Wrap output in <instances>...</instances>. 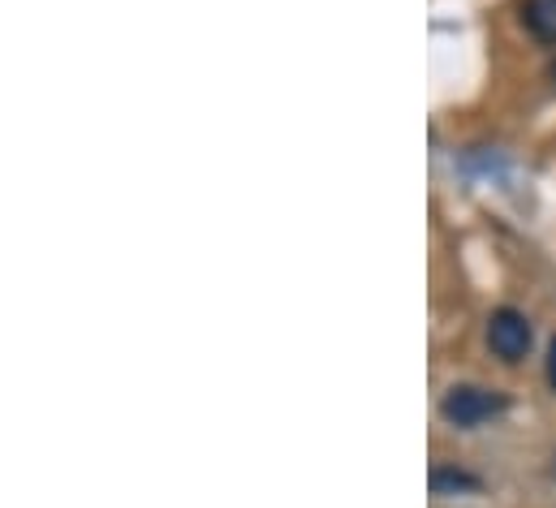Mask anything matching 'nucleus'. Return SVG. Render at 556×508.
Masks as SVG:
<instances>
[{"label": "nucleus", "mask_w": 556, "mask_h": 508, "mask_svg": "<svg viewBox=\"0 0 556 508\" xmlns=\"http://www.w3.org/2000/svg\"><path fill=\"white\" fill-rule=\"evenodd\" d=\"M440 414H444V422L470 431V427H483V422L501 418V414H505V396L492 392V388H453V392L440 401Z\"/></svg>", "instance_id": "nucleus-1"}, {"label": "nucleus", "mask_w": 556, "mask_h": 508, "mask_svg": "<svg viewBox=\"0 0 556 508\" xmlns=\"http://www.w3.org/2000/svg\"><path fill=\"white\" fill-rule=\"evenodd\" d=\"M531 323H527V315L522 310H514V306H505V310H496L492 319H488V345H492V354L501 358V363H522L527 354H531Z\"/></svg>", "instance_id": "nucleus-2"}, {"label": "nucleus", "mask_w": 556, "mask_h": 508, "mask_svg": "<svg viewBox=\"0 0 556 508\" xmlns=\"http://www.w3.org/2000/svg\"><path fill=\"white\" fill-rule=\"evenodd\" d=\"M522 22L535 39L556 43V0H522Z\"/></svg>", "instance_id": "nucleus-3"}, {"label": "nucleus", "mask_w": 556, "mask_h": 508, "mask_svg": "<svg viewBox=\"0 0 556 508\" xmlns=\"http://www.w3.org/2000/svg\"><path fill=\"white\" fill-rule=\"evenodd\" d=\"M431 487H435V496H444L448 487H453V492L479 487V479H470V474H462V470H435V474H431Z\"/></svg>", "instance_id": "nucleus-4"}, {"label": "nucleus", "mask_w": 556, "mask_h": 508, "mask_svg": "<svg viewBox=\"0 0 556 508\" xmlns=\"http://www.w3.org/2000/svg\"><path fill=\"white\" fill-rule=\"evenodd\" d=\"M548 383H553V392H556V341L548 345Z\"/></svg>", "instance_id": "nucleus-5"}, {"label": "nucleus", "mask_w": 556, "mask_h": 508, "mask_svg": "<svg viewBox=\"0 0 556 508\" xmlns=\"http://www.w3.org/2000/svg\"><path fill=\"white\" fill-rule=\"evenodd\" d=\"M553 82H556V61H553Z\"/></svg>", "instance_id": "nucleus-6"}]
</instances>
